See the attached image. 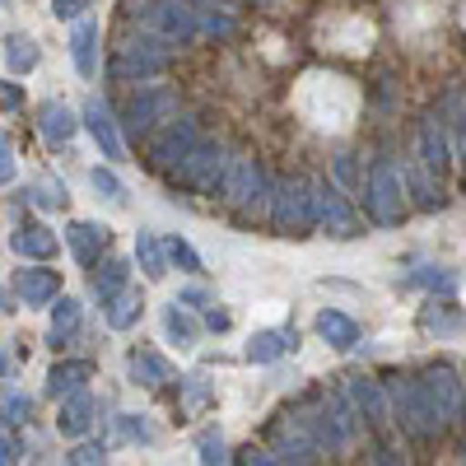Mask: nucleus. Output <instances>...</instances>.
Wrapping results in <instances>:
<instances>
[{"instance_id": "4468645a", "label": "nucleus", "mask_w": 466, "mask_h": 466, "mask_svg": "<svg viewBox=\"0 0 466 466\" xmlns=\"http://www.w3.org/2000/svg\"><path fill=\"white\" fill-rule=\"evenodd\" d=\"M37 131H43V140L52 149H66L75 140V131H80V122H75V112L61 98H47V103H37Z\"/></svg>"}, {"instance_id": "37998d69", "label": "nucleus", "mask_w": 466, "mask_h": 466, "mask_svg": "<svg viewBox=\"0 0 466 466\" xmlns=\"http://www.w3.org/2000/svg\"><path fill=\"white\" fill-rule=\"evenodd\" d=\"M201 461H228V448H224L219 434H206L201 439Z\"/></svg>"}, {"instance_id": "603ef678", "label": "nucleus", "mask_w": 466, "mask_h": 466, "mask_svg": "<svg viewBox=\"0 0 466 466\" xmlns=\"http://www.w3.org/2000/svg\"><path fill=\"white\" fill-rule=\"evenodd\" d=\"M373 461H401V457H397V448H378V452H373Z\"/></svg>"}, {"instance_id": "58836bf2", "label": "nucleus", "mask_w": 466, "mask_h": 466, "mask_svg": "<svg viewBox=\"0 0 466 466\" xmlns=\"http://www.w3.org/2000/svg\"><path fill=\"white\" fill-rule=\"evenodd\" d=\"M66 461H75V466H98V461H103V443H80L75 452H66Z\"/></svg>"}, {"instance_id": "a18cd8bd", "label": "nucleus", "mask_w": 466, "mask_h": 466, "mask_svg": "<svg viewBox=\"0 0 466 466\" xmlns=\"http://www.w3.org/2000/svg\"><path fill=\"white\" fill-rule=\"evenodd\" d=\"M201 28H206V33H219V37H224V33H233L228 15H215V10H206V5H201Z\"/></svg>"}, {"instance_id": "09e8293b", "label": "nucleus", "mask_w": 466, "mask_h": 466, "mask_svg": "<svg viewBox=\"0 0 466 466\" xmlns=\"http://www.w3.org/2000/svg\"><path fill=\"white\" fill-rule=\"evenodd\" d=\"M457 159L466 164V112L457 116Z\"/></svg>"}, {"instance_id": "8fccbe9b", "label": "nucleus", "mask_w": 466, "mask_h": 466, "mask_svg": "<svg viewBox=\"0 0 466 466\" xmlns=\"http://www.w3.org/2000/svg\"><path fill=\"white\" fill-rule=\"evenodd\" d=\"M206 327H210V331H228V313H215V308H210V313H206Z\"/></svg>"}, {"instance_id": "f257e3e1", "label": "nucleus", "mask_w": 466, "mask_h": 466, "mask_svg": "<svg viewBox=\"0 0 466 466\" xmlns=\"http://www.w3.org/2000/svg\"><path fill=\"white\" fill-rule=\"evenodd\" d=\"M270 224L285 238H308L318 228V197L308 177H285L276 187V201H270Z\"/></svg>"}, {"instance_id": "ea45409f", "label": "nucleus", "mask_w": 466, "mask_h": 466, "mask_svg": "<svg viewBox=\"0 0 466 466\" xmlns=\"http://www.w3.org/2000/svg\"><path fill=\"white\" fill-rule=\"evenodd\" d=\"M85 10H94V0H52V15L56 19H80Z\"/></svg>"}, {"instance_id": "49530a36", "label": "nucleus", "mask_w": 466, "mask_h": 466, "mask_svg": "<svg viewBox=\"0 0 466 466\" xmlns=\"http://www.w3.org/2000/svg\"><path fill=\"white\" fill-rule=\"evenodd\" d=\"M19 103H24V89L0 80V112H10V107H19Z\"/></svg>"}, {"instance_id": "a19ab883", "label": "nucleus", "mask_w": 466, "mask_h": 466, "mask_svg": "<svg viewBox=\"0 0 466 466\" xmlns=\"http://www.w3.org/2000/svg\"><path fill=\"white\" fill-rule=\"evenodd\" d=\"M15 173H19V164H15V149H10V140H5V136H0V187L15 182Z\"/></svg>"}, {"instance_id": "9d476101", "label": "nucleus", "mask_w": 466, "mask_h": 466, "mask_svg": "<svg viewBox=\"0 0 466 466\" xmlns=\"http://www.w3.org/2000/svg\"><path fill=\"white\" fill-rule=\"evenodd\" d=\"M201 140V127L191 122V116H182V122H173L168 131H159L149 140V168H159V173H173L182 159H187V149Z\"/></svg>"}, {"instance_id": "6ab92c4d", "label": "nucleus", "mask_w": 466, "mask_h": 466, "mask_svg": "<svg viewBox=\"0 0 466 466\" xmlns=\"http://www.w3.org/2000/svg\"><path fill=\"white\" fill-rule=\"evenodd\" d=\"M10 248H15L24 261H47V257H56L61 238H56L47 224H19V228L10 233Z\"/></svg>"}, {"instance_id": "b1692460", "label": "nucleus", "mask_w": 466, "mask_h": 466, "mask_svg": "<svg viewBox=\"0 0 466 466\" xmlns=\"http://www.w3.org/2000/svg\"><path fill=\"white\" fill-rule=\"evenodd\" d=\"M127 373H131V382H140V387H164V382H173L168 360H159L154 350H131Z\"/></svg>"}, {"instance_id": "dca6fc26", "label": "nucleus", "mask_w": 466, "mask_h": 466, "mask_svg": "<svg viewBox=\"0 0 466 466\" xmlns=\"http://www.w3.org/2000/svg\"><path fill=\"white\" fill-rule=\"evenodd\" d=\"M15 294L28 303V308H43V303H56L61 294V276L47 266H24L19 276H15Z\"/></svg>"}, {"instance_id": "2f4dec72", "label": "nucleus", "mask_w": 466, "mask_h": 466, "mask_svg": "<svg viewBox=\"0 0 466 466\" xmlns=\"http://www.w3.org/2000/svg\"><path fill=\"white\" fill-rule=\"evenodd\" d=\"M164 331H168L173 345H197V322H191L187 308H177V303L164 308Z\"/></svg>"}, {"instance_id": "20e7f679", "label": "nucleus", "mask_w": 466, "mask_h": 466, "mask_svg": "<svg viewBox=\"0 0 466 466\" xmlns=\"http://www.w3.org/2000/svg\"><path fill=\"white\" fill-rule=\"evenodd\" d=\"M387 392H392V406L401 410V430H406L410 439L430 443V439L443 430V420H439L430 392H424V378H397Z\"/></svg>"}, {"instance_id": "ddd939ff", "label": "nucleus", "mask_w": 466, "mask_h": 466, "mask_svg": "<svg viewBox=\"0 0 466 466\" xmlns=\"http://www.w3.org/2000/svg\"><path fill=\"white\" fill-rule=\"evenodd\" d=\"M276 448H280V461H318L322 457V443L313 434V424H303V420L276 424Z\"/></svg>"}, {"instance_id": "de8ad7c7", "label": "nucleus", "mask_w": 466, "mask_h": 466, "mask_svg": "<svg viewBox=\"0 0 466 466\" xmlns=\"http://www.w3.org/2000/svg\"><path fill=\"white\" fill-rule=\"evenodd\" d=\"M238 461H248V466H270V461H280V457H270V452H257V448H248Z\"/></svg>"}, {"instance_id": "f704fd0d", "label": "nucleus", "mask_w": 466, "mask_h": 466, "mask_svg": "<svg viewBox=\"0 0 466 466\" xmlns=\"http://www.w3.org/2000/svg\"><path fill=\"white\" fill-rule=\"evenodd\" d=\"M424 331H461V318L448 313V303H434L430 313H424Z\"/></svg>"}, {"instance_id": "72a5a7b5", "label": "nucleus", "mask_w": 466, "mask_h": 466, "mask_svg": "<svg viewBox=\"0 0 466 466\" xmlns=\"http://www.w3.org/2000/svg\"><path fill=\"white\" fill-rule=\"evenodd\" d=\"M33 201L43 206V210H56V206H66V187L52 182V177H43V182H33Z\"/></svg>"}, {"instance_id": "6e6552de", "label": "nucleus", "mask_w": 466, "mask_h": 466, "mask_svg": "<svg viewBox=\"0 0 466 466\" xmlns=\"http://www.w3.org/2000/svg\"><path fill=\"white\" fill-rule=\"evenodd\" d=\"M424 392H430L443 424H466V387H461L452 364H434L430 373H424Z\"/></svg>"}, {"instance_id": "39448f33", "label": "nucleus", "mask_w": 466, "mask_h": 466, "mask_svg": "<svg viewBox=\"0 0 466 466\" xmlns=\"http://www.w3.org/2000/svg\"><path fill=\"white\" fill-rule=\"evenodd\" d=\"M261 191H266V177H261V164L252 159V154H233V159L224 164V177H219V197L248 215L257 201H261Z\"/></svg>"}, {"instance_id": "2eb2a0df", "label": "nucleus", "mask_w": 466, "mask_h": 466, "mask_svg": "<svg viewBox=\"0 0 466 466\" xmlns=\"http://www.w3.org/2000/svg\"><path fill=\"white\" fill-rule=\"evenodd\" d=\"M85 127H89V136L98 140L103 159H122V131H116V116H112V107H107L103 98H89V103H85Z\"/></svg>"}, {"instance_id": "a211bd4d", "label": "nucleus", "mask_w": 466, "mask_h": 466, "mask_svg": "<svg viewBox=\"0 0 466 466\" xmlns=\"http://www.w3.org/2000/svg\"><path fill=\"white\" fill-rule=\"evenodd\" d=\"M94 415H98V401L85 392H70V397H61V410H56V434H66V439H80V434H89V424H94Z\"/></svg>"}, {"instance_id": "f03ea898", "label": "nucleus", "mask_w": 466, "mask_h": 466, "mask_svg": "<svg viewBox=\"0 0 466 466\" xmlns=\"http://www.w3.org/2000/svg\"><path fill=\"white\" fill-rule=\"evenodd\" d=\"M173 61V43L159 33H145V37H131L112 52V80H154V75H164Z\"/></svg>"}, {"instance_id": "f8f14e48", "label": "nucleus", "mask_w": 466, "mask_h": 466, "mask_svg": "<svg viewBox=\"0 0 466 466\" xmlns=\"http://www.w3.org/2000/svg\"><path fill=\"white\" fill-rule=\"evenodd\" d=\"M345 397L355 401V410L373 424V430H387V424H392V392H387L382 382H373V378H350Z\"/></svg>"}, {"instance_id": "e433bc0d", "label": "nucleus", "mask_w": 466, "mask_h": 466, "mask_svg": "<svg viewBox=\"0 0 466 466\" xmlns=\"http://www.w3.org/2000/svg\"><path fill=\"white\" fill-rule=\"evenodd\" d=\"M116 434L131 439V443H154V430L145 424V415H122V424H116Z\"/></svg>"}, {"instance_id": "a878e982", "label": "nucleus", "mask_w": 466, "mask_h": 466, "mask_svg": "<svg viewBox=\"0 0 466 466\" xmlns=\"http://www.w3.org/2000/svg\"><path fill=\"white\" fill-rule=\"evenodd\" d=\"M94 47H98V28L85 19L80 28H75V37H70V56H75V70H80L85 80H94V70H98V56H94Z\"/></svg>"}, {"instance_id": "423d86ee", "label": "nucleus", "mask_w": 466, "mask_h": 466, "mask_svg": "<svg viewBox=\"0 0 466 466\" xmlns=\"http://www.w3.org/2000/svg\"><path fill=\"white\" fill-rule=\"evenodd\" d=\"M224 145L219 140H197L187 149V159L173 168V182L177 187H191V191H215L219 177H224Z\"/></svg>"}, {"instance_id": "3c124183", "label": "nucleus", "mask_w": 466, "mask_h": 466, "mask_svg": "<svg viewBox=\"0 0 466 466\" xmlns=\"http://www.w3.org/2000/svg\"><path fill=\"white\" fill-rule=\"evenodd\" d=\"M177 303H210V294H206V289H182Z\"/></svg>"}, {"instance_id": "4c0bfd02", "label": "nucleus", "mask_w": 466, "mask_h": 466, "mask_svg": "<svg viewBox=\"0 0 466 466\" xmlns=\"http://www.w3.org/2000/svg\"><path fill=\"white\" fill-rule=\"evenodd\" d=\"M168 257H173L182 270H201V257H197V248H191L187 238H168Z\"/></svg>"}, {"instance_id": "79ce46f5", "label": "nucleus", "mask_w": 466, "mask_h": 466, "mask_svg": "<svg viewBox=\"0 0 466 466\" xmlns=\"http://www.w3.org/2000/svg\"><path fill=\"white\" fill-rule=\"evenodd\" d=\"M206 401H210L206 378H187V410H197V406H206Z\"/></svg>"}, {"instance_id": "c85d7f7f", "label": "nucleus", "mask_w": 466, "mask_h": 466, "mask_svg": "<svg viewBox=\"0 0 466 466\" xmlns=\"http://www.w3.org/2000/svg\"><path fill=\"white\" fill-rule=\"evenodd\" d=\"M127 276H131V266H127L122 257H107V261H103V270L94 276V294L107 303L116 289H127Z\"/></svg>"}, {"instance_id": "6e6d98bb", "label": "nucleus", "mask_w": 466, "mask_h": 466, "mask_svg": "<svg viewBox=\"0 0 466 466\" xmlns=\"http://www.w3.org/2000/svg\"><path fill=\"white\" fill-rule=\"evenodd\" d=\"M197 5H206V0H197Z\"/></svg>"}, {"instance_id": "393cba45", "label": "nucleus", "mask_w": 466, "mask_h": 466, "mask_svg": "<svg viewBox=\"0 0 466 466\" xmlns=\"http://www.w3.org/2000/svg\"><path fill=\"white\" fill-rule=\"evenodd\" d=\"M318 336H322L327 345H336V350H355V340H360V322H355V318H345V313H336V308H327V313L318 318Z\"/></svg>"}, {"instance_id": "7ed1b4c3", "label": "nucleus", "mask_w": 466, "mask_h": 466, "mask_svg": "<svg viewBox=\"0 0 466 466\" xmlns=\"http://www.w3.org/2000/svg\"><path fill=\"white\" fill-rule=\"evenodd\" d=\"M145 33H159L168 37V43H191L201 28L197 10L187 5V0H131V10H127Z\"/></svg>"}, {"instance_id": "1a4fd4ad", "label": "nucleus", "mask_w": 466, "mask_h": 466, "mask_svg": "<svg viewBox=\"0 0 466 466\" xmlns=\"http://www.w3.org/2000/svg\"><path fill=\"white\" fill-rule=\"evenodd\" d=\"M173 112H177V98H173L168 89H140V94L127 103V112H122V127H127L131 136H149L159 122H168Z\"/></svg>"}, {"instance_id": "0eeeda50", "label": "nucleus", "mask_w": 466, "mask_h": 466, "mask_svg": "<svg viewBox=\"0 0 466 466\" xmlns=\"http://www.w3.org/2000/svg\"><path fill=\"white\" fill-rule=\"evenodd\" d=\"M364 206H369L373 224H401V215H406L401 173H397L392 164H387V159H378V164H373V173H369V197H364Z\"/></svg>"}, {"instance_id": "c756f323", "label": "nucleus", "mask_w": 466, "mask_h": 466, "mask_svg": "<svg viewBox=\"0 0 466 466\" xmlns=\"http://www.w3.org/2000/svg\"><path fill=\"white\" fill-rule=\"evenodd\" d=\"M5 61H10L15 75H28V70L37 66V43H33L28 33H10V37H5Z\"/></svg>"}, {"instance_id": "4be33fe9", "label": "nucleus", "mask_w": 466, "mask_h": 466, "mask_svg": "<svg viewBox=\"0 0 466 466\" xmlns=\"http://www.w3.org/2000/svg\"><path fill=\"white\" fill-rule=\"evenodd\" d=\"M140 308H145V299H140V289H116L107 303H103V318H107V327L112 331H131L136 322H140Z\"/></svg>"}, {"instance_id": "c9c22d12", "label": "nucleus", "mask_w": 466, "mask_h": 466, "mask_svg": "<svg viewBox=\"0 0 466 466\" xmlns=\"http://www.w3.org/2000/svg\"><path fill=\"white\" fill-rule=\"evenodd\" d=\"M415 285H430L439 294H452L457 289V276H452V270H439V266H424L420 276H415Z\"/></svg>"}, {"instance_id": "aec40b11", "label": "nucleus", "mask_w": 466, "mask_h": 466, "mask_svg": "<svg viewBox=\"0 0 466 466\" xmlns=\"http://www.w3.org/2000/svg\"><path fill=\"white\" fill-rule=\"evenodd\" d=\"M294 350V331H285V327H270V331H257L252 340H248V364H276L280 355H289Z\"/></svg>"}, {"instance_id": "5701e85b", "label": "nucleus", "mask_w": 466, "mask_h": 466, "mask_svg": "<svg viewBox=\"0 0 466 466\" xmlns=\"http://www.w3.org/2000/svg\"><path fill=\"white\" fill-rule=\"evenodd\" d=\"M94 378V364L89 360H66V364H56L52 373H47V397H70V392H80V387Z\"/></svg>"}, {"instance_id": "5fc2aeb1", "label": "nucleus", "mask_w": 466, "mask_h": 466, "mask_svg": "<svg viewBox=\"0 0 466 466\" xmlns=\"http://www.w3.org/2000/svg\"><path fill=\"white\" fill-rule=\"evenodd\" d=\"M461 461H466V448H461Z\"/></svg>"}, {"instance_id": "c03bdc74", "label": "nucleus", "mask_w": 466, "mask_h": 466, "mask_svg": "<svg viewBox=\"0 0 466 466\" xmlns=\"http://www.w3.org/2000/svg\"><path fill=\"white\" fill-rule=\"evenodd\" d=\"M19 457H24L19 439H15V434H5V430H0V466H15Z\"/></svg>"}, {"instance_id": "473e14b6", "label": "nucleus", "mask_w": 466, "mask_h": 466, "mask_svg": "<svg viewBox=\"0 0 466 466\" xmlns=\"http://www.w3.org/2000/svg\"><path fill=\"white\" fill-rule=\"evenodd\" d=\"M89 182H94V191H98L103 201L127 206V187H122V177H116L112 168H94V173H89Z\"/></svg>"}, {"instance_id": "cd10ccee", "label": "nucleus", "mask_w": 466, "mask_h": 466, "mask_svg": "<svg viewBox=\"0 0 466 466\" xmlns=\"http://www.w3.org/2000/svg\"><path fill=\"white\" fill-rule=\"evenodd\" d=\"M80 318H85V313H80V303L56 294V308H52V336H47V340L61 345L66 336H75V331H80Z\"/></svg>"}, {"instance_id": "9b49d317", "label": "nucleus", "mask_w": 466, "mask_h": 466, "mask_svg": "<svg viewBox=\"0 0 466 466\" xmlns=\"http://www.w3.org/2000/svg\"><path fill=\"white\" fill-rule=\"evenodd\" d=\"M313 197H318V228L327 233V238H355L360 219H355V210H350V201L340 197V187L313 182Z\"/></svg>"}, {"instance_id": "7c9ffc66", "label": "nucleus", "mask_w": 466, "mask_h": 466, "mask_svg": "<svg viewBox=\"0 0 466 466\" xmlns=\"http://www.w3.org/2000/svg\"><path fill=\"white\" fill-rule=\"evenodd\" d=\"M33 420V397H24L19 387H0V424H24Z\"/></svg>"}, {"instance_id": "f3484780", "label": "nucleus", "mask_w": 466, "mask_h": 466, "mask_svg": "<svg viewBox=\"0 0 466 466\" xmlns=\"http://www.w3.org/2000/svg\"><path fill=\"white\" fill-rule=\"evenodd\" d=\"M66 248L80 266H94L107 248V228L94 224V219H75V224H66Z\"/></svg>"}, {"instance_id": "412c9836", "label": "nucleus", "mask_w": 466, "mask_h": 466, "mask_svg": "<svg viewBox=\"0 0 466 466\" xmlns=\"http://www.w3.org/2000/svg\"><path fill=\"white\" fill-rule=\"evenodd\" d=\"M420 164L430 168V173H448V140H443V127H439V116H424L420 122Z\"/></svg>"}, {"instance_id": "864d4df0", "label": "nucleus", "mask_w": 466, "mask_h": 466, "mask_svg": "<svg viewBox=\"0 0 466 466\" xmlns=\"http://www.w3.org/2000/svg\"><path fill=\"white\" fill-rule=\"evenodd\" d=\"M10 373V355H5V345H0V378Z\"/></svg>"}, {"instance_id": "bb28decb", "label": "nucleus", "mask_w": 466, "mask_h": 466, "mask_svg": "<svg viewBox=\"0 0 466 466\" xmlns=\"http://www.w3.org/2000/svg\"><path fill=\"white\" fill-rule=\"evenodd\" d=\"M136 261L145 270V280H164L168 276V261H164V248L154 233H136Z\"/></svg>"}]
</instances>
